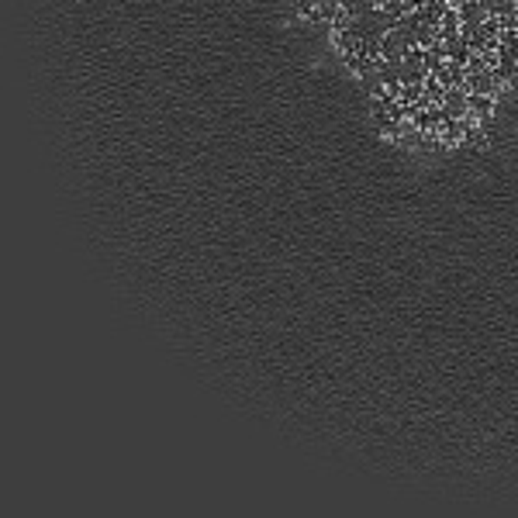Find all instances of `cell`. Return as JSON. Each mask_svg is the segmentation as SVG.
Masks as SVG:
<instances>
[{
	"mask_svg": "<svg viewBox=\"0 0 518 518\" xmlns=\"http://www.w3.org/2000/svg\"><path fill=\"white\" fill-rule=\"evenodd\" d=\"M466 97H470V90L466 87H449L446 90V101H443V108H446V115L449 117H466Z\"/></svg>",
	"mask_w": 518,
	"mask_h": 518,
	"instance_id": "1",
	"label": "cell"
},
{
	"mask_svg": "<svg viewBox=\"0 0 518 518\" xmlns=\"http://www.w3.org/2000/svg\"><path fill=\"white\" fill-rule=\"evenodd\" d=\"M466 87H470V94H498V80H494V73L491 69H484V73H473V76H466Z\"/></svg>",
	"mask_w": 518,
	"mask_h": 518,
	"instance_id": "2",
	"label": "cell"
},
{
	"mask_svg": "<svg viewBox=\"0 0 518 518\" xmlns=\"http://www.w3.org/2000/svg\"><path fill=\"white\" fill-rule=\"evenodd\" d=\"M401 52H404L401 38H398L394 31H384V35H380V59H387V62H398V66H401Z\"/></svg>",
	"mask_w": 518,
	"mask_h": 518,
	"instance_id": "3",
	"label": "cell"
},
{
	"mask_svg": "<svg viewBox=\"0 0 518 518\" xmlns=\"http://www.w3.org/2000/svg\"><path fill=\"white\" fill-rule=\"evenodd\" d=\"M470 56H473V49H470V42L466 38H453V42H446V59L453 62V66H466L470 62Z\"/></svg>",
	"mask_w": 518,
	"mask_h": 518,
	"instance_id": "4",
	"label": "cell"
},
{
	"mask_svg": "<svg viewBox=\"0 0 518 518\" xmlns=\"http://www.w3.org/2000/svg\"><path fill=\"white\" fill-rule=\"evenodd\" d=\"M494 111V97L491 94H470L466 97V115L470 117H487Z\"/></svg>",
	"mask_w": 518,
	"mask_h": 518,
	"instance_id": "5",
	"label": "cell"
},
{
	"mask_svg": "<svg viewBox=\"0 0 518 518\" xmlns=\"http://www.w3.org/2000/svg\"><path fill=\"white\" fill-rule=\"evenodd\" d=\"M456 10H460V21H463V24H480V21L487 17V7H484L480 0H463Z\"/></svg>",
	"mask_w": 518,
	"mask_h": 518,
	"instance_id": "6",
	"label": "cell"
},
{
	"mask_svg": "<svg viewBox=\"0 0 518 518\" xmlns=\"http://www.w3.org/2000/svg\"><path fill=\"white\" fill-rule=\"evenodd\" d=\"M422 87H425V101H429V104H443V101H446V90H449V87H446L439 76L429 73V80H425Z\"/></svg>",
	"mask_w": 518,
	"mask_h": 518,
	"instance_id": "7",
	"label": "cell"
},
{
	"mask_svg": "<svg viewBox=\"0 0 518 518\" xmlns=\"http://www.w3.org/2000/svg\"><path fill=\"white\" fill-rule=\"evenodd\" d=\"M398 101H401V104H422V108H429V101H425V87H422V83H401Z\"/></svg>",
	"mask_w": 518,
	"mask_h": 518,
	"instance_id": "8",
	"label": "cell"
},
{
	"mask_svg": "<svg viewBox=\"0 0 518 518\" xmlns=\"http://www.w3.org/2000/svg\"><path fill=\"white\" fill-rule=\"evenodd\" d=\"M439 138H443V145H456V142H463V121L460 117H446V124L439 128Z\"/></svg>",
	"mask_w": 518,
	"mask_h": 518,
	"instance_id": "9",
	"label": "cell"
},
{
	"mask_svg": "<svg viewBox=\"0 0 518 518\" xmlns=\"http://www.w3.org/2000/svg\"><path fill=\"white\" fill-rule=\"evenodd\" d=\"M439 80L446 83V87H466V69L463 66H453V62H446V69L439 73ZM470 90V87H466Z\"/></svg>",
	"mask_w": 518,
	"mask_h": 518,
	"instance_id": "10",
	"label": "cell"
},
{
	"mask_svg": "<svg viewBox=\"0 0 518 518\" xmlns=\"http://www.w3.org/2000/svg\"><path fill=\"white\" fill-rule=\"evenodd\" d=\"M425 80H429L425 66H404L401 62V83H425Z\"/></svg>",
	"mask_w": 518,
	"mask_h": 518,
	"instance_id": "11",
	"label": "cell"
},
{
	"mask_svg": "<svg viewBox=\"0 0 518 518\" xmlns=\"http://www.w3.org/2000/svg\"><path fill=\"white\" fill-rule=\"evenodd\" d=\"M515 62H518V56H515Z\"/></svg>",
	"mask_w": 518,
	"mask_h": 518,
	"instance_id": "12",
	"label": "cell"
}]
</instances>
